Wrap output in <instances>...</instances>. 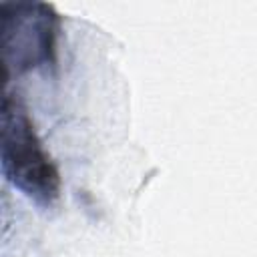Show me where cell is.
Masks as SVG:
<instances>
[{
	"instance_id": "obj_1",
	"label": "cell",
	"mask_w": 257,
	"mask_h": 257,
	"mask_svg": "<svg viewBox=\"0 0 257 257\" xmlns=\"http://www.w3.org/2000/svg\"><path fill=\"white\" fill-rule=\"evenodd\" d=\"M2 167L4 175L42 205L58 199L60 177L36 137L28 110L6 94L2 104Z\"/></svg>"
},
{
	"instance_id": "obj_2",
	"label": "cell",
	"mask_w": 257,
	"mask_h": 257,
	"mask_svg": "<svg viewBox=\"0 0 257 257\" xmlns=\"http://www.w3.org/2000/svg\"><path fill=\"white\" fill-rule=\"evenodd\" d=\"M4 66H32L52 58L56 14L50 4H4Z\"/></svg>"
}]
</instances>
